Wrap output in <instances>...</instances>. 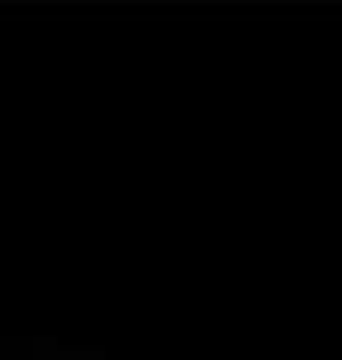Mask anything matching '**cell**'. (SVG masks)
Instances as JSON below:
<instances>
[{"instance_id":"obj_1","label":"cell","mask_w":342,"mask_h":360,"mask_svg":"<svg viewBox=\"0 0 342 360\" xmlns=\"http://www.w3.org/2000/svg\"><path fill=\"white\" fill-rule=\"evenodd\" d=\"M37 360H99L90 354H51V357H37Z\"/></svg>"}]
</instances>
